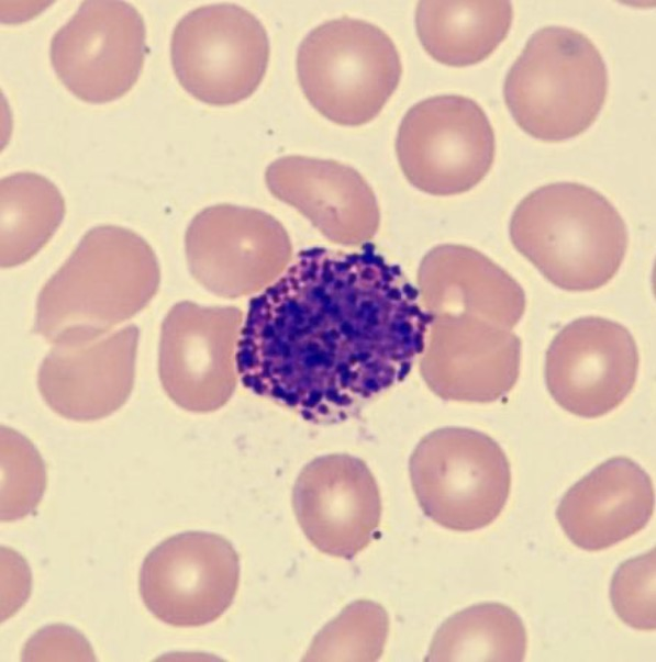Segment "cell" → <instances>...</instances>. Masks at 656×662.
<instances>
[{"instance_id": "17", "label": "cell", "mask_w": 656, "mask_h": 662, "mask_svg": "<svg viewBox=\"0 0 656 662\" xmlns=\"http://www.w3.org/2000/svg\"><path fill=\"white\" fill-rule=\"evenodd\" d=\"M265 180L274 197L298 210L334 244L362 246L379 228L380 211L375 193L348 165L286 156L268 166Z\"/></svg>"}, {"instance_id": "19", "label": "cell", "mask_w": 656, "mask_h": 662, "mask_svg": "<svg viewBox=\"0 0 656 662\" xmlns=\"http://www.w3.org/2000/svg\"><path fill=\"white\" fill-rule=\"evenodd\" d=\"M418 290L424 310L466 315L512 329L525 311L522 287L479 250L457 244L432 248L421 260Z\"/></svg>"}, {"instance_id": "25", "label": "cell", "mask_w": 656, "mask_h": 662, "mask_svg": "<svg viewBox=\"0 0 656 662\" xmlns=\"http://www.w3.org/2000/svg\"><path fill=\"white\" fill-rule=\"evenodd\" d=\"M610 598L616 615L638 630H655V549L626 560L615 571Z\"/></svg>"}, {"instance_id": "12", "label": "cell", "mask_w": 656, "mask_h": 662, "mask_svg": "<svg viewBox=\"0 0 656 662\" xmlns=\"http://www.w3.org/2000/svg\"><path fill=\"white\" fill-rule=\"evenodd\" d=\"M243 312L235 306L175 304L160 333L158 373L167 395L192 413L224 406L237 384L236 347Z\"/></svg>"}, {"instance_id": "20", "label": "cell", "mask_w": 656, "mask_h": 662, "mask_svg": "<svg viewBox=\"0 0 656 662\" xmlns=\"http://www.w3.org/2000/svg\"><path fill=\"white\" fill-rule=\"evenodd\" d=\"M513 9L507 0L420 1L415 26L424 49L455 67L487 58L505 38Z\"/></svg>"}, {"instance_id": "10", "label": "cell", "mask_w": 656, "mask_h": 662, "mask_svg": "<svg viewBox=\"0 0 656 662\" xmlns=\"http://www.w3.org/2000/svg\"><path fill=\"white\" fill-rule=\"evenodd\" d=\"M143 16L129 2L86 0L54 34L51 61L77 98L104 103L137 81L146 54Z\"/></svg>"}, {"instance_id": "2", "label": "cell", "mask_w": 656, "mask_h": 662, "mask_svg": "<svg viewBox=\"0 0 656 662\" xmlns=\"http://www.w3.org/2000/svg\"><path fill=\"white\" fill-rule=\"evenodd\" d=\"M159 282L157 257L143 237L96 226L41 290L33 332L53 345L96 340L142 311Z\"/></svg>"}, {"instance_id": "13", "label": "cell", "mask_w": 656, "mask_h": 662, "mask_svg": "<svg viewBox=\"0 0 656 662\" xmlns=\"http://www.w3.org/2000/svg\"><path fill=\"white\" fill-rule=\"evenodd\" d=\"M638 360L636 343L625 326L599 316L580 317L563 327L546 351V386L567 412L600 417L629 396Z\"/></svg>"}, {"instance_id": "23", "label": "cell", "mask_w": 656, "mask_h": 662, "mask_svg": "<svg viewBox=\"0 0 656 662\" xmlns=\"http://www.w3.org/2000/svg\"><path fill=\"white\" fill-rule=\"evenodd\" d=\"M389 630L386 610L371 601L348 605L314 638L305 661H376Z\"/></svg>"}, {"instance_id": "5", "label": "cell", "mask_w": 656, "mask_h": 662, "mask_svg": "<svg viewBox=\"0 0 656 662\" xmlns=\"http://www.w3.org/2000/svg\"><path fill=\"white\" fill-rule=\"evenodd\" d=\"M401 74L392 40L359 19L324 22L309 32L298 48L297 75L305 98L340 125L357 126L375 119L397 89Z\"/></svg>"}, {"instance_id": "24", "label": "cell", "mask_w": 656, "mask_h": 662, "mask_svg": "<svg viewBox=\"0 0 656 662\" xmlns=\"http://www.w3.org/2000/svg\"><path fill=\"white\" fill-rule=\"evenodd\" d=\"M46 489V468L33 444L14 429L1 427V520L31 514Z\"/></svg>"}, {"instance_id": "7", "label": "cell", "mask_w": 656, "mask_h": 662, "mask_svg": "<svg viewBox=\"0 0 656 662\" xmlns=\"http://www.w3.org/2000/svg\"><path fill=\"white\" fill-rule=\"evenodd\" d=\"M262 22L234 3L201 5L176 24L170 42L171 65L182 86L211 105L248 98L260 85L269 59Z\"/></svg>"}, {"instance_id": "3", "label": "cell", "mask_w": 656, "mask_h": 662, "mask_svg": "<svg viewBox=\"0 0 656 662\" xmlns=\"http://www.w3.org/2000/svg\"><path fill=\"white\" fill-rule=\"evenodd\" d=\"M515 249L554 285L592 291L619 271L627 249L625 222L591 187L569 181L536 188L509 225Z\"/></svg>"}, {"instance_id": "16", "label": "cell", "mask_w": 656, "mask_h": 662, "mask_svg": "<svg viewBox=\"0 0 656 662\" xmlns=\"http://www.w3.org/2000/svg\"><path fill=\"white\" fill-rule=\"evenodd\" d=\"M140 332L129 325L81 345H54L38 371V390L58 415L89 422L127 401L134 385Z\"/></svg>"}, {"instance_id": "14", "label": "cell", "mask_w": 656, "mask_h": 662, "mask_svg": "<svg viewBox=\"0 0 656 662\" xmlns=\"http://www.w3.org/2000/svg\"><path fill=\"white\" fill-rule=\"evenodd\" d=\"M521 340L499 325L466 315H435L420 359L429 389L445 401L491 403L515 385Z\"/></svg>"}, {"instance_id": "18", "label": "cell", "mask_w": 656, "mask_h": 662, "mask_svg": "<svg viewBox=\"0 0 656 662\" xmlns=\"http://www.w3.org/2000/svg\"><path fill=\"white\" fill-rule=\"evenodd\" d=\"M653 512L654 489L649 475L633 460L614 457L564 494L556 517L574 545L599 551L637 534Z\"/></svg>"}, {"instance_id": "1", "label": "cell", "mask_w": 656, "mask_h": 662, "mask_svg": "<svg viewBox=\"0 0 656 662\" xmlns=\"http://www.w3.org/2000/svg\"><path fill=\"white\" fill-rule=\"evenodd\" d=\"M431 322L418 288L370 243L310 247L248 302L237 373L305 420L338 423L407 378Z\"/></svg>"}, {"instance_id": "26", "label": "cell", "mask_w": 656, "mask_h": 662, "mask_svg": "<svg viewBox=\"0 0 656 662\" xmlns=\"http://www.w3.org/2000/svg\"><path fill=\"white\" fill-rule=\"evenodd\" d=\"M22 659L24 661L94 660V655L81 633L64 625H54L36 632L29 640Z\"/></svg>"}, {"instance_id": "11", "label": "cell", "mask_w": 656, "mask_h": 662, "mask_svg": "<svg viewBox=\"0 0 656 662\" xmlns=\"http://www.w3.org/2000/svg\"><path fill=\"white\" fill-rule=\"evenodd\" d=\"M240 558L224 537L187 531L167 538L145 557L138 588L147 609L175 627L216 620L232 605Z\"/></svg>"}, {"instance_id": "9", "label": "cell", "mask_w": 656, "mask_h": 662, "mask_svg": "<svg viewBox=\"0 0 656 662\" xmlns=\"http://www.w3.org/2000/svg\"><path fill=\"white\" fill-rule=\"evenodd\" d=\"M185 250L196 281L224 299L260 293L292 261L289 234L278 220L229 203L208 206L191 220Z\"/></svg>"}, {"instance_id": "21", "label": "cell", "mask_w": 656, "mask_h": 662, "mask_svg": "<svg viewBox=\"0 0 656 662\" xmlns=\"http://www.w3.org/2000/svg\"><path fill=\"white\" fill-rule=\"evenodd\" d=\"M1 267L30 260L52 238L65 215L58 188L35 172L1 179Z\"/></svg>"}, {"instance_id": "4", "label": "cell", "mask_w": 656, "mask_h": 662, "mask_svg": "<svg viewBox=\"0 0 656 662\" xmlns=\"http://www.w3.org/2000/svg\"><path fill=\"white\" fill-rule=\"evenodd\" d=\"M601 53L581 32L544 26L527 40L503 85L505 104L531 136L560 142L585 132L608 92Z\"/></svg>"}, {"instance_id": "15", "label": "cell", "mask_w": 656, "mask_h": 662, "mask_svg": "<svg viewBox=\"0 0 656 662\" xmlns=\"http://www.w3.org/2000/svg\"><path fill=\"white\" fill-rule=\"evenodd\" d=\"M292 506L312 545L344 559H352L371 542L381 517L373 473L362 459L345 453L310 461L294 483Z\"/></svg>"}, {"instance_id": "22", "label": "cell", "mask_w": 656, "mask_h": 662, "mask_svg": "<svg viewBox=\"0 0 656 662\" xmlns=\"http://www.w3.org/2000/svg\"><path fill=\"white\" fill-rule=\"evenodd\" d=\"M527 647L521 617L499 603L467 607L437 629L425 661L520 662Z\"/></svg>"}, {"instance_id": "8", "label": "cell", "mask_w": 656, "mask_h": 662, "mask_svg": "<svg viewBox=\"0 0 656 662\" xmlns=\"http://www.w3.org/2000/svg\"><path fill=\"white\" fill-rule=\"evenodd\" d=\"M494 149L486 112L475 100L458 94L431 97L411 106L396 138L405 178L433 195L474 188L490 170Z\"/></svg>"}, {"instance_id": "6", "label": "cell", "mask_w": 656, "mask_h": 662, "mask_svg": "<svg viewBox=\"0 0 656 662\" xmlns=\"http://www.w3.org/2000/svg\"><path fill=\"white\" fill-rule=\"evenodd\" d=\"M409 471L423 513L442 527L472 531L503 510L511 489L509 460L489 435L443 427L414 448Z\"/></svg>"}]
</instances>
